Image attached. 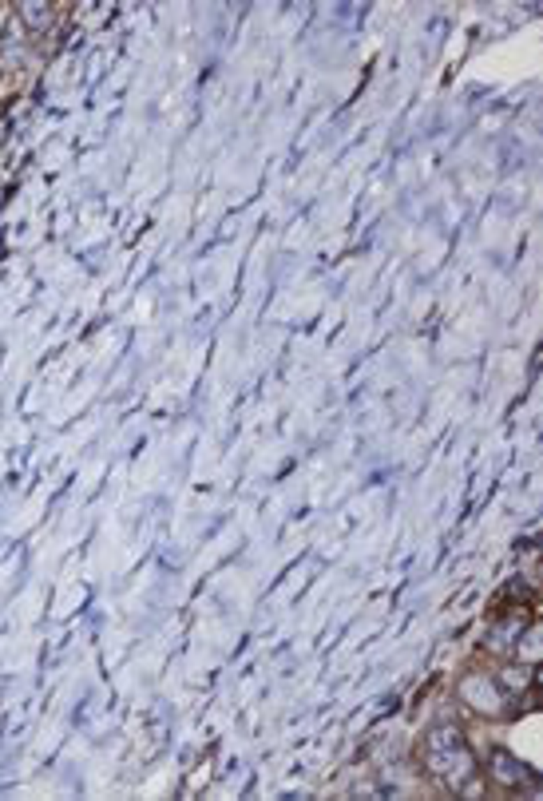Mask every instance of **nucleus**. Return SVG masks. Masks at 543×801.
I'll return each instance as SVG.
<instances>
[{
    "label": "nucleus",
    "mask_w": 543,
    "mask_h": 801,
    "mask_svg": "<svg viewBox=\"0 0 543 801\" xmlns=\"http://www.w3.org/2000/svg\"><path fill=\"white\" fill-rule=\"evenodd\" d=\"M488 770H492V777H496V781H504V786L535 781V774H531V770L519 762V758H512L507 750H492V754H488Z\"/></svg>",
    "instance_id": "nucleus-1"
},
{
    "label": "nucleus",
    "mask_w": 543,
    "mask_h": 801,
    "mask_svg": "<svg viewBox=\"0 0 543 801\" xmlns=\"http://www.w3.org/2000/svg\"><path fill=\"white\" fill-rule=\"evenodd\" d=\"M24 16H28V24H32V28L48 24V8H44V4H24Z\"/></svg>",
    "instance_id": "nucleus-2"
}]
</instances>
